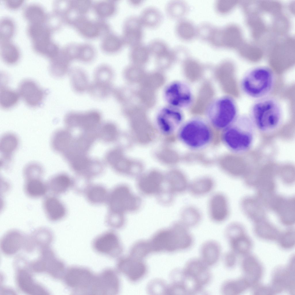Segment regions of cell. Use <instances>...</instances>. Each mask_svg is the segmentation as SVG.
Instances as JSON below:
<instances>
[{"instance_id": "53", "label": "cell", "mask_w": 295, "mask_h": 295, "mask_svg": "<svg viewBox=\"0 0 295 295\" xmlns=\"http://www.w3.org/2000/svg\"><path fill=\"white\" fill-rule=\"evenodd\" d=\"M148 46L151 54L155 56L165 52L170 49L165 41L159 39L152 40Z\"/></svg>"}, {"instance_id": "59", "label": "cell", "mask_w": 295, "mask_h": 295, "mask_svg": "<svg viewBox=\"0 0 295 295\" xmlns=\"http://www.w3.org/2000/svg\"><path fill=\"white\" fill-rule=\"evenodd\" d=\"M102 133L105 138L111 140L115 137L116 134V130L114 126L110 123H107L103 127Z\"/></svg>"}, {"instance_id": "13", "label": "cell", "mask_w": 295, "mask_h": 295, "mask_svg": "<svg viewBox=\"0 0 295 295\" xmlns=\"http://www.w3.org/2000/svg\"><path fill=\"white\" fill-rule=\"evenodd\" d=\"M119 287V281L116 272L106 269L96 275L92 295H115L118 293Z\"/></svg>"}, {"instance_id": "16", "label": "cell", "mask_w": 295, "mask_h": 295, "mask_svg": "<svg viewBox=\"0 0 295 295\" xmlns=\"http://www.w3.org/2000/svg\"><path fill=\"white\" fill-rule=\"evenodd\" d=\"M92 245L93 249L98 253L110 257H116L121 251L118 237L112 231H107L98 236L94 239Z\"/></svg>"}, {"instance_id": "26", "label": "cell", "mask_w": 295, "mask_h": 295, "mask_svg": "<svg viewBox=\"0 0 295 295\" xmlns=\"http://www.w3.org/2000/svg\"><path fill=\"white\" fill-rule=\"evenodd\" d=\"M16 277L18 287L25 293L32 294H44L47 293L41 286L34 281L30 274L26 271L19 270Z\"/></svg>"}, {"instance_id": "1", "label": "cell", "mask_w": 295, "mask_h": 295, "mask_svg": "<svg viewBox=\"0 0 295 295\" xmlns=\"http://www.w3.org/2000/svg\"><path fill=\"white\" fill-rule=\"evenodd\" d=\"M256 129L249 115H239L222 130L221 139L231 151L237 153H243L249 150L252 145Z\"/></svg>"}, {"instance_id": "15", "label": "cell", "mask_w": 295, "mask_h": 295, "mask_svg": "<svg viewBox=\"0 0 295 295\" xmlns=\"http://www.w3.org/2000/svg\"><path fill=\"white\" fill-rule=\"evenodd\" d=\"M184 118L180 109L170 106L160 110L157 116V122L162 132L170 134L180 127Z\"/></svg>"}, {"instance_id": "43", "label": "cell", "mask_w": 295, "mask_h": 295, "mask_svg": "<svg viewBox=\"0 0 295 295\" xmlns=\"http://www.w3.org/2000/svg\"><path fill=\"white\" fill-rule=\"evenodd\" d=\"M19 96L18 92L7 88L3 83L1 84L0 104L3 109H8L16 105Z\"/></svg>"}, {"instance_id": "52", "label": "cell", "mask_w": 295, "mask_h": 295, "mask_svg": "<svg viewBox=\"0 0 295 295\" xmlns=\"http://www.w3.org/2000/svg\"><path fill=\"white\" fill-rule=\"evenodd\" d=\"M93 3L89 0L69 1V7L80 15H86L92 9Z\"/></svg>"}, {"instance_id": "9", "label": "cell", "mask_w": 295, "mask_h": 295, "mask_svg": "<svg viewBox=\"0 0 295 295\" xmlns=\"http://www.w3.org/2000/svg\"><path fill=\"white\" fill-rule=\"evenodd\" d=\"M85 37L92 39L102 37L111 32L109 24L105 19L90 18L86 15L79 16L71 25Z\"/></svg>"}, {"instance_id": "55", "label": "cell", "mask_w": 295, "mask_h": 295, "mask_svg": "<svg viewBox=\"0 0 295 295\" xmlns=\"http://www.w3.org/2000/svg\"><path fill=\"white\" fill-rule=\"evenodd\" d=\"M214 26L207 22H204L197 26V37L207 42Z\"/></svg>"}, {"instance_id": "22", "label": "cell", "mask_w": 295, "mask_h": 295, "mask_svg": "<svg viewBox=\"0 0 295 295\" xmlns=\"http://www.w3.org/2000/svg\"><path fill=\"white\" fill-rule=\"evenodd\" d=\"M42 207L46 218L51 222L61 220L66 214L65 206L55 195H51L45 197L42 201Z\"/></svg>"}, {"instance_id": "19", "label": "cell", "mask_w": 295, "mask_h": 295, "mask_svg": "<svg viewBox=\"0 0 295 295\" xmlns=\"http://www.w3.org/2000/svg\"><path fill=\"white\" fill-rule=\"evenodd\" d=\"M101 119L99 112L91 110L84 112H70L66 115L64 120L67 125L90 128L96 126Z\"/></svg>"}, {"instance_id": "41", "label": "cell", "mask_w": 295, "mask_h": 295, "mask_svg": "<svg viewBox=\"0 0 295 295\" xmlns=\"http://www.w3.org/2000/svg\"><path fill=\"white\" fill-rule=\"evenodd\" d=\"M0 55L3 61L8 65L16 63L20 57L18 49L10 41L0 42Z\"/></svg>"}, {"instance_id": "35", "label": "cell", "mask_w": 295, "mask_h": 295, "mask_svg": "<svg viewBox=\"0 0 295 295\" xmlns=\"http://www.w3.org/2000/svg\"><path fill=\"white\" fill-rule=\"evenodd\" d=\"M124 45L121 35L111 31L102 37L100 47L105 53L113 54L120 51Z\"/></svg>"}, {"instance_id": "45", "label": "cell", "mask_w": 295, "mask_h": 295, "mask_svg": "<svg viewBox=\"0 0 295 295\" xmlns=\"http://www.w3.org/2000/svg\"><path fill=\"white\" fill-rule=\"evenodd\" d=\"M129 54L132 61L139 63L146 62L151 55L148 45L142 42L130 47Z\"/></svg>"}, {"instance_id": "51", "label": "cell", "mask_w": 295, "mask_h": 295, "mask_svg": "<svg viewBox=\"0 0 295 295\" xmlns=\"http://www.w3.org/2000/svg\"><path fill=\"white\" fill-rule=\"evenodd\" d=\"M277 241L282 248L286 249L292 248L295 243L294 229L291 228L281 232Z\"/></svg>"}, {"instance_id": "4", "label": "cell", "mask_w": 295, "mask_h": 295, "mask_svg": "<svg viewBox=\"0 0 295 295\" xmlns=\"http://www.w3.org/2000/svg\"><path fill=\"white\" fill-rule=\"evenodd\" d=\"M179 140L190 149L199 150L207 147L213 139L209 124L199 118H194L182 124L178 133Z\"/></svg>"}, {"instance_id": "8", "label": "cell", "mask_w": 295, "mask_h": 295, "mask_svg": "<svg viewBox=\"0 0 295 295\" xmlns=\"http://www.w3.org/2000/svg\"><path fill=\"white\" fill-rule=\"evenodd\" d=\"M107 201L110 211L122 215L127 211L135 210L139 203L138 198L123 185L115 188L109 194Z\"/></svg>"}, {"instance_id": "31", "label": "cell", "mask_w": 295, "mask_h": 295, "mask_svg": "<svg viewBox=\"0 0 295 295\" xmlns=\"http://www.w3.org/2000/svg\"><path fill=\"white\" fill-rule=\"evenodd\" d=\"M69 73L71 86L78 93H82L88 90L90 84L86 73L79 68L70 69Z\"/></svg>"}, {"instance_id": "12", "label": "cell", "mask_w": 295, "mask_h": 295, "mask_svg": "<svg viewBox=\"0 0 295 295\" xmlns=\"http://www.w3.org/2000/svg\"><path fill=\"white\" fill-rule=\"evenodd\" d=\"M295 198L276 194L269 204L268 210L274 212L283 225L290 226L295 221Z\"/></svg>"}, {"instance_id": "36", "label": "cell", "mask_w": 295, "mask_h": 295, "mask_svg": "<svg viewBox=\"0 0 295 295\" xmlns=\"http://www.w3.org/2000/svg\"><path fill=\"white\" fill-rule=\"evenodd\" d=\"M162 181L161 175L157 173H152L142 178L139 183L140 190L144 193L152 194L159 190Z\"/></svg>"}, {"instance_id": "40", "label": "cell", "mask_w": 295, "mask_h": 295, "mask_svg": "<svg viewBox=\"0 0 295 295\" xmlns=\"http://www.w3.org/2000/svg\"><path fill=\"white\" fill-rule=\"evenodd\" d=\"M117 9V5L114 0H101L93 2L92 9L97 18L105 19L113 16Z\"/></svg>"}, {"instance_id": "21", "label": "cell", "mask_w": 295, "mask_h": 295, "mask_svg": "<svg viewBox=\"0 0 295 295\" xmlns=\"http://www.w3.org/2000/svg\"><path fill=\"white\" fill-rule=\"evenodd\" d=\"M245 256L242 262V270L251 286L260 281L263 276L264 269L256 256L249 254Z\"/></svg>"}, {"instance_id": "60", "label": "cell", "mask_w": 295, "mask_h": 295, "mask_svg": "<svg viewBox=\"0 0 295 295\" xmlns=\"http://www.w3.org/2000/svg\"><path fill=\"white\" fill-rule=\"evenodd\" d=\"M23 0H5V4L8 8L14 9L18 8L23 3Z\"/></svg>"}, {"instance_id": "25", "label": "cell", "mask_w": 295, "mask_h": 295, "mask_svg": "<svg viewBox=\"0 0 295 295\" xmlns=\"http://www.w3.org/2000/svg\"><path fill=\"white\" fill-rule=\"evenodd\" d=\"M254 230L258 237L269 241L277 240L281 233L267 218L254 223Z\"/></svg>"}, {"instance_id": "33", "label": "cell", "mask_w": 295, "mask_h": 295, "mask_svg": "<svg viewBox=\"0 0 295 295\" xmlns=\"http://www.w3.org/2000/svg\"><path fill=\"white\" fill-rule=\"evenodd\" d=\"M250 286V283L244 277L225 281L221 286V291L223 294L238 295L246 291Z\"/></svg>"}, {"instance_id": "42", "label": "cell", "mask_w": 295, "mask_h": 295, "mask_svg": "<svg viewBox=\"0 0 295 295\" xmlns=\"http://www.w3.org/2000/svg\"><path fill=\"white\" fill-rule=\"evenodd\" d=\"M165 11L171 18L177 20L185 18L189 10L187 3L180 0H172L167 3Z\"/></svg>"}, {"instance_id": "32", "label": "cell", "mask_w": 295, "mask_h": 295, "mask_svg": "<svg viewBox=\"0 0 295 295\" xmlns=\"http://www.w3.org/2000/svg\"><path fill=\"white\" fill-rule=\"evenodd\" d=\"M215 186L214 181L209 178H203L189 184L188 190L195 197H201L210 193Z\"/></svg>"}, {"instance_id": "5", "label": "cell", "mask_w": 295, "mask_h": 295, "mask_svg": "<svg viewBox=\"0 0 295 295\" xmlns=\"http://www.w3.org/2000/svg\"><path fill=\"white\" fill-rule=\"evenodd\" d=\"M206 113L211 125L216 129L222 131L230 125L239 115L236 102L228 96L214 100L209 106Z\"/></svg>"}, {"instance_id": "29", "label": "cell", "mask_w": 295, "mask_h": 295, "mask_svg": "<svg viewBox=\"0 0 295 295\" xmlns=\"http://www.w3.org/2000/svg\"><path fill=\"white\" fill-rule=\"evenodd\" d=\"M24 190L26 195L32 198H39L45 195L48 191L47 183L42 178L25 180Z\"/></svg>"}, {"instance_id": "48", "label": "cell", "mask_w": 295, "mask_h": 295, "mask_svg": "<svg viewBox=\"0 0 295 295\" xmlns=\"http://www.w3.org/2000/svg\"><path fill=\"white\" fill-rule=\"evenodd\" d=\"M70 140V135L66 132L57 131L54 134L52 138V148L56 152H63L68 146Z\"/></svg>"}, {"instance_id": "20", "label": "cell", "mask_w": 295, "mask_h": 295, "mask_svg": "<svg viewBox=\"0 0 295 295\" xmlns=\"http://www.w3.org/2000/svg\"><path fill=\"white\" fill-rule=\"evenodd\" d=\"M240 205L244 214L254 223L267 218V209L256 195L244 197Z\"/></svg>"}, {"instance_id": "37", "label": "cell", "mask_w": 295, "mask_h": 295, "mask_svg": "<svg viewBox=\"0 0 295 295\" xmlns=\"http://www.w3.org/2000/svg\"><path fill=\"white\" fill-rule=\"evenodd\" d=\"M24 18L30 23H44L48 17L42 7L36 4L27 5L23 9Z\"/></svg>"}, {"instance_id": "17", "label": "cell", "mask_w": 295, "mask_h": 295, "mask_svg": "<svg viewBox=\"0 0 295 295\" xmlns=\"http://www.w3.org/2000/svg\"><path fill=\"white\" fill-rule=\"evenodd\" d=\"M144 27L139 16L127 18L123 23L121 35L125 45L131 47L142 42Z\"/></svg>"}, {"instance_id": "11", "label": "cell", "mask_w": 295, "mask_h": 295, "mask_svg": "<svg viewBox=\"0 0 295 295\" xmlns=\"http://www.w3.org/2000/svg\"><path fill=\"white\" fill-rule=\"evenodd\" d=\"M294 262L290 260L285 267L275 268L272 275L270 286L273 294L287 290L292 294L295 293Z\"/></svg>"}, {"instance_id": "24", "label": "cell", "mask_w": 295, "mask_h": 295, "mask_svg": "<svg viewBox=\"0 0 295 295\" xmlns=\"http://www.w3.org/2000/svg\"><path fill=\"white\" fill-rule=\"evenodd\" d=\"M50 60L49 71L52 75L60 77L69 73L73 60L61 48L58 53Z\"/></svg>"}, {"instance_id": "14", "label": "cell", "mask_w": 295, "mask_h": 295, "mask_svg": "<svg viewBox=\"0 0 295 295\" xmlns=\"http://www.w3.org/2000/svg\"><path fill=\"white\" fill-rule=\"evenodd\" d=\"M209 217L213 222L220 224L228 218L230 210L228 199L221 192L213 194L209 198L207 205Z\"/></svg>"}, {"instance_id": "50", "label": "cell", "mask_w": 295, "mask_h": 295, "mask_svg": "<svg viewBox=\"0 0 295 295\" xmlns=\"http://www.w3.org/2000/svg\"><path fill=\"white\" fill-rule=\"evenodd\" d=\"M13 21L8 17L3 18L0 23V42L10 41L14 31Z\"/></svg>"}, {"instance_id": "56", "label": "cell", "mask_w": 295, "mask_h": 295, "mask_svg": "<svg viewBox=\"0 0 295 295\" xmlns=\"http://www.w3.org/2000/svg\"><path fill=\"white\" fill-rule=\"evenodd\" d=\"M232 3L227 0H218L214 4L215 9L218 14L224 15L230 10Z\"/></svg>"}, {"instance_id": "46", "label": "cell", "mask_w": 295, "mask_h": 295, "mask_svg": "<svg viewBox=\"0 0 295 295\" xmlns=\"http://www.w3.org/2000/svg\"><path fill=\"white\" fill-rule=\"evenodd\" d=\"M86 192L88 200L94 204H100L107 201L109 195L106 189L99 185H95L89 187Z\"/></svg>"}, {"instance_id": "10", "label": "cell", "mask_w": 295, "mask_h": 295, "mask_svg": "<svg viewBox=\"0 0 295 295\" xmlns=\"http://www.w3.org/2000/svg\"><path fill=\"white\" fill-rule=\"evenodd\" d=\"M164 96L170 106L179 109L189 107L193 99L190 87L185 83L179 81L169 84L165 90Z\"/></svg>"}, {"instance_id": "2", "label": "cell", "mask_w": 295, "mask_h": 295, "mask_svg": "<svg viewBox=\"0 0 295 295\" xmlns=\"http://www.w3.org/2000/svg\"><path fill=\"white\" fill-rule=\"evenodd\" d=\"M280 102L266 96L257 99L250 107L249 116L255 128L264 133L271 132L281 125L283 111Z\"/></svg>"}, {"instance_id": "23", "label": "cell", "mask_w": 295, "mask_h": 295, "mask_svg": "<svg viewBox=\"0 0 295 295\" xmlns=\"http://www.w3.org/2000/svg\"><path fill=\"white\" fill-rule=\"evenodd\" d=\"M24 237L22 233L17 230H9L1 240V245L3 251L7 254H14L21 247Z\"/></svg>"}, {"instance_id": "34", "label": "cell", "mask_w": 295, "mask_h": 295, "mask_svg": "<svg viewBox=\"0 0 295 295\" xmlns=\"http://www.w3.org/2000/svg\"><path fill=\"white\" fill-rule=\"evenodd\" d=\"M139 17L144 27L149 28L158 27L163 19L161 12L156 7L152 6L144 8Z\"/></svg>"}, {"instance_id": "58", "label": "cell", "mask_w": 295, "mask_h": 295, "mask_svg": "<svg viewBox=\"0 0 295 295\" xmlns=\"http://www.w3.org/2000/svg\"><path fill=\"white\" fill-rule=\"evenodd\" d=\"M236 254L232 251L226 253L224 257V263L225 265L228 268L234 267L237 262Z\"/></svg>"}, {"instance_id": "47", "label": "cell", "mask_w": 295, "mask_h": 295, "mask_svg": "<svg viewBox=\"0 0 295 295\" xmlns=\"http://www.w3.org/2000/svg\"><path fill=\"white\" fill-rule=\"evenodd\" d=\"M18 145V139L14 135L7 133L3 136L1 140L0 150L6 159H10Z\"/></svg>"}, {"instance_id": "7", "label": "cell", "mask_w": 295, "mask_h": 295, "mask_svg": "<svg viewBox=\"0 0 295 295\" xmlns=\"http://www.w3.org/2000/svg\"><path fill=\"white\" fill-rule=\"evenodd\" d=\"M209 267L200 258H193L186 263L182 270L184 282L193 294L202 291L210 281L211 274Z\"/></svg>"}, {"instance_id": "38", "label": "cell", "mask_w": 295, "mask_h": 295, "mask_svg": "<svg viewBox=\"0 0 295 295\" xmlns=\"http://www.w3.org/2000/svg\"><path fill=\"white\" fill-rule=\"evenodd\" d=\"M180 215V222L188 228L197 226L202 218L201 211L197 207L192 205L185 207L181 210Z\"/></svg>"}, {"instance_id": "61", "label": "cell", "mask_w": 295, "mask_h": 295, "mask_svg": "<svg viewBox=\"0 0 295 295\" xmlns=\"http://www.w3.org/2000/svg\"><path fill=\"white\" fill-rule=\"evenodd\" d=\"M129 2L130 4L132 5H137L141 4L142 1L140 0H131L129 1Z\"/></svg>"}, {"instance_id": "18", "label": "cell", "mask_w": 295, "mask_h": 295, "mask_svg": "<svg viewBox=\"0 0 295 295\" xmlns=\"http://www.w3.org/2000/svg\"><path fill=\"white\" fill-rule=\"evenodd\" d=\"M18 91L24 102L31 107L40 105L45 96L44 90L34 81L30 80L22 81L19 85Z\"/></svg>"}, {"instance_id": "44", "label": "cell", "mask_w": 295, "mask_h": 295, "mask_svg": "<svg viewBox=\"0 0 295 295\" xmlns=\"http://www.w3.org/2000/svg\"><path fill=\"white\" fill-rule=\"evenodd\" d=\"M113 73L111 67L105 64L101 65L96 69L93 82L101 85L111 86Z\"/></svg>"}, {"instance_id": "54", "label": "cell", "mask_w": 295, "mask_h": 295, "mask_svg": "<svg viewBox=\"0 0 295 295\" xmlns=\"http://www.w3.org/2000/svg\"><path fill=\"white\" fill-rule=\"evenodd\" d=\"M43 171L41 167L36 164L27 165L24 168L23 176L25 180L32 178H41Z\"/></svg>"}, {"instance_id": "3", "label": "cell", "mask_w": 295, "mask_h": 295, "mask_svg": "<svg viewBox=\"0 0 295 295\" xmlns=\"http://www.w3.org/2000/svg\"><path fill=\"white\" fill-rule=\"evenodd\" d=\"M274 82V75L270 69L259 67L244 74L241 81L240 87L246 95L258 99L267 96L272 91Z\"/></svg>"}, {"instance_id": "57", "label": "cell", "mask_w": 295, "mask_h": 295, "mask_svg": "<svg viewBox=\"0 0 295 295\" xmlns=\"http://www.w3.org/2000/svg\"><path fill=\"white\" fill-rule=\"evenodd\" d=\"M123 215L110 211L107 218L108 224L114 228L120 227L122 224Z\"/></svg>"}, {"instance_id": "28", "label": "cell", "mask_w": 295, "mask_h": 295, "mask_svg": "<svg viewBox=\"0 0 295 295\" xmlns=\"http://www.w3.org/2000/svg\"><path fill=\"white\" fill-rule=\"evenodd\" d=\"M48 191L57 196L65 192L73 184L71 178L65 174H60L51 177L47 182Z\"/></svg>"}, {"instance_id": "6", "label": "cell", "mask_w": 295, "mask_h": 295, "mask_svg": "<svg viewBox=\"0 0 295 295\" xmlns=\"http://www.w3.org/2000/svg\"><path fill=\"white\" fill-rule=\"evenodd\" d=\"M96 275L84 267L72 266L65 271L63 276L65 283L77 295H92Z\"/></svg>"}, {"instance_id": "27", "label": "cell", "mask_w": 295, "mask_h": 295, "mask_svg": "<svg viewBox=\"0 0 295 295\" xmlns=\"http://www.w3.org/2000/svg\"><path fill=\"white\" fill-rule=\"evenodd\" d=\"M221 254L220 244L214 240H209L202 244L200 249V259L209 266L215 264Z\"/></svg>"}, {"instance_id": "39", "label": "cell", "mask_w": 295, "mask_h": 295, "mask_svg": "<svg viewBox=\"0 0 295 295\" xmlns=\"http://www.w3.org/2000/svg\"><path fill=\"white\" fill-rule=\"evenodd\" d=\"M229 242L232 251L236 254L248 255L253 247L252 241L246 232L229 240Z\"/></svg>"}, {"instance_id": "30", "label": "cell", "mask_w": 295, "mask_h": 295, "mask_svg": "<svg viewBox=\"0 0 295 295\" xmlns=\"http://www.w3.org/2000/svg\"><path fill=\"white\" fill-rule=\"evenodd\" d=\"M175 30L177 37L184 41H190L197 37V26L185 18L177 20Z\"/></svg>"}, {"instance_id": "49", "label": "cell", "mask_w": 295, "mask_h": 295, "mask_svg": "<svg viewBox=\"0 0 295 295\" xmlns=\"http://www.w3.org/2000/svg\"><path fill=\"white\" fill-rule=\"evenodd\" d=\"M96 50L92 45L87 43H78L76 60L83 62L92 61L96 55Z\"/></svg>"}]
</instances>
